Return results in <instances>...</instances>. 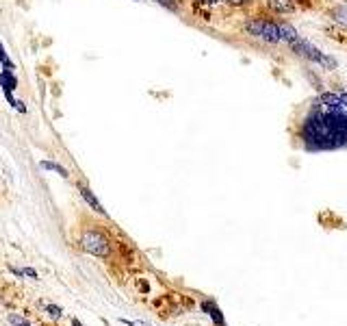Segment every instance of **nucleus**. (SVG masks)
<instances>
[{
    "instance_id": "obj_20",
    "label": "nucleus",
    "mask_w": 347,
    "mask_h": 326,
    "mask_svg": "<svg viewBox=\"0 0 347 326\" xmlns=\"http://www.w3.org/2000/svg\"><path fill=\"white\" fill-rule=\"evenodd\" d=\"M204 5H221V3H226V0H202Z\"/></svg>"
},
{
    "instance_id": "obj_1",
    "label": "nucleus",
    "mask_w": 347,
    "mask_h": 326,
    "mask_svg": "<svg viewBox=\"0 0 347 326\" xmlns=\"http://www.w3.org/2000/svg\"><path fill=\"white\" fill-rule=\"evenodd\" d=\"M297 133L310 152L347 148V120L338 111H319L310 104Z\"/></svg>"
},
{
    "instance_id": "obj_19",
    "label": "nucleus",
    "mask_w": 347,
    "mask_h": 326,
    "mask_svg": "<svg viewBox=\"0 0 347 326\" xmlns=\"http://www.w3.org/2000/svg\"><path fill=\"white\" fill-rule=\"evenodd\" d=\"M16 109L20 111V113H26V107H24V102H22V100H18V102H16Z\"/></svg>"
},
{
    "instance_id": "obj_8",
    "label": "nucleus",
    "mask_w": 347,
    "mask_h": 326,
    "mask_svg": "<svg viewBox=\"0 0 347 326\" xmlns=\"http://www.w3.org/2000/svg\"><path fill=\"white\" fill-rule=\"evenodd\" d=\"M78 192H81L83 200L87 202V205H89L91 209H94L96 213H100V215H107V211H104V209H102V205H100V202H98V198L94 196V192H91L89 187H85V185H78Z\"/></svg>"
},
{
    "instance_id": "obj_11",
    "label": "nucleus",
    "mask_w": 347,
    "mask_h": 326,
    "mask_svg": "<svg viewBox=\"0 0 347 326\" xmlns=\"http://www.w3.org/2000/svg\"><path fill=\"white\" fill-rule=\"evenodd\" d=\"M319 68H323V72H334V70H338V61H336V57L325 55V52H323L321 61H319Z\"/></svg>"
},
{
    "instance_id": "obj_15",
    "label": "nucleus",
    "mask_w": 347,
    "mask_h": 326,
    "mask_svg": "<svg viewBox=\"0 0 347 326\" xmlns=\"http://www.w3.org/2000/svg\"><path fill=\"white\" fill-rule=\"evenodd\" d=\"M46 313H48V315L50 317H61L63 315V309H61V306H57V304H48V306H46Z\"/></svg>"
},
{
    "instance_id": "obj_5",
    "label": "nucleus",
    "mask_w": 347,
    "mask_h": 326,
    "mask_svg": "<svg viewBox=\"0 0 347 326\" xmlns=\"http://www.w3.org/2000/svg\"><path fill=\"white\" fill-rule=\"evenodd\" d=\"M263 11L271 16H293L299 11L295 0H263Z\"/></svg>"
},
{
    "instance_id": "obj_13",
    "label": "nucleus",
    "mask_w": 347,
    "mask_h": 326,
    "mask_svg": "<svg viewBox=\"0 0 347 326\" xmlns=\"http://www.w3.org/2000/svg\"><path fill=\"white\" fill-rule=\"evenodd\" d=\"M230 7H234V9H250V7H254L258 3V0H226Z\"/></svg>"
},
{
    "instance_id": "obj_9",
    "label": "nucleus",
    "mask_w": 347,
    "mask_h": 326,
    "mask_svg": "<svg viewBox=\"0 0 347 326\" xmlns=\"http://www.w3.org/2000/svg\"><path fill=\"white\" fill-rule=\"evenodd\" d=\"M0 87L9 89V91L18 89V78H16V74H13V70H3V72H0Z\"/></svg>"
},
{
    "instance_id": "obj_16",
    "label": "nucleus",
    "mask_w": 347,
    "mask_h": 326,
    "mask_svg": "<svg viewBox=\"0 0 347 326\" xmlns=\"http://www.w3.org/2000/svg\"><path fill=\"white\" fill-rule=\"evenodd\" d=\"M0 63H3V68H7V70H13V63L9 61V55H7V52H5L3 44H0Z\"/></svg>"
},
{
    "instance_id": "obj_4",
    "label": "nucleus",
    "mask_w": 347,
    "mask_h": 326,
    "mask_svg": "<svg viewBox=\"0 0 347 326\" xmlns=\"http://www.w3.org/2000/svg\"><path fill=\"white\" fill-rule=\"evenodd\" d=\"M289 50L295 57L304 59L306 63H315V65H319V61H321V57H323V52L319 50L317 46L310 42V39H306V37H297L295 42H291L289 44Z\"/></svg>"
},
{
    "instance_id": "obj_6",
    "label": "nucleus",
    "mask_w": 347,
    "mask_h": 326,
    "mask_svg": "<svg viewBox=\"0 0 347 326\" xmlns=\"http://www.w3.org/2000/svg\"><path fill=\"white\" fill-rule=\"evenodd\" d=\"M325 16L330 18V22H332V24H336L338 29L347 31V5L336 3V5L328 7V9H325Z\"/></svg>"
},
{
    "instance_id": "obj_10",
    "label": "nucleus",
    "mask_w": 347,
    "mask_h": 326,
    "mask_svg": "<svg viewBox=\"0 0 347 326\" xmlns=\"http://www.w3.org/2000/svg\"><path fill=\"white\" fill-rule=\"evenodd\" d=\"M39 168H44V170H50V172H57L59 176H63V179H68L70 172L65 170L61 163H55V161H39Z\"/></svg>"
},
{
    "instance_id": "obj_18",
    "label": "nucleus",
    "mask_w": 347,
    "mask_h": 326,
    "mask_svg": "<svg viewBox=\"0 0 347 326\" xmlns=\"http://www.w3.org/2000/svg\"><path fill=\"white\" fill-rule=\"evenodd\" d=\"M24 276H29V278H37V272L35 270H33V267H24Z\"/></svg>"
},
{
    "instance_id": "obj_17",
    "label": "nucleus",
    "mask_w": 347,
    "mask_h": 326,
    "mask_svg": "<svg viewBox=\"0 0 347 326\" xmlns=\"http://www.w3.org/2000/svg\"><path fill=\"white\" fill-rule=\"evenodd\" d=\"M120 322L126 324V326H150V324H146V322H130V319H126V317H122Z\"/></svg>"
},
{
    "instance_id": "obj_14",
    "label": "nucleus",
    "mask_w": 347,
    "mask_h": 326,
    "mask_svg": "<svg viewBox=\"0 0 347 326\" xmlns=\"http://www.w3.org/2000/svg\"><path fill=\"white\" fill-rule=\"evenodd\" d=\"M9 324H11V326H31L29 319L20 317L18 313H11V315H9Z\"/></svg>"
},
{
    "instance_id": "obj_12",
    "label": "nucleus",
    "mask_w": 347,
    "mask_h": 326,
    "mask_svg": "<svg viewBox=\"0 0 347 326\" xmlns=\"http://www.w3.org/2000/svg\"><path fill=\"white\" fill-rule=\"evenodd\" d=\"M306 78H308V81L312 83V87H315L317 91H323V81H321V78H319L310 68H306Z\"/></svg>"
},
{
    "instance_id": "obj_3",
    "label": "nucleus",
    "mask_w": 347,
    "mask_h": 326,
    "mask_svg": "<svg viewBox=\"0 0 347 326\" xmlns=\"http://www.w3.org/2000/svg\"><path fill=\"white\" fill-rule=\"evenodd\" d=\"M81 248L85 252L94 254V257H102V259L109 257V252H111L109 239L100 231H96V228H89V231H85L81 235Z\"/></svg>"
},
{
    "instance_id": "obj_7",
    "label": "nucleus",
    "mask_w": 347,
    "mask_h": 326,
    "mask_svg": "<svg viewBox=\"0 0 347 326\" xmlns=\"http://www.w3.org/2000/svg\"><path fill=\"white\" fill-rule=\"evenodd\" d=\"M278 31H280V39H282L284 44H291L299 37L297 29L291 22H286V20H278Z\"/></svg>"
},
{
    "instance_id": "obj_21",
    "label": "nucleus",
    "mask_w": 347,
    "mask_h": 326,
    "mask_svg": "<svg viewBox=\"0 0 347 326\" xmlns=\"http://www.w3.org/2000/svg\"><path fill=\"white\" fill-rule=\"evenodd\" d=\"M72 326H83V324L78 322V319H72Z\"/></svg>"
},
{
    "instance_id": "obj_2",
    "label": "nucleus",
    "mask_w": 347,
    "mask_h": 326,
    "mask_svg": "<svg viewBox=\"0 0 347 326\" xmlns=\"http://www.w3.org/2000/svg\"><path fill=\"white\" fill-rule=\"evenodd\" d=\"M243 31H245V35L260 39V42H265V44H271V46L282 44L280 31H278V20L271 18V13H267V11H263V16L245 18Z\"/></svg>"
}]
</instances>
